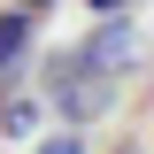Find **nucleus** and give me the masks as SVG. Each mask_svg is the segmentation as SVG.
I'll return each mask as SVG.
<instances>
[{
	"label": "nucleus",
	"mask_w": 154,
	"mask_h": 154,
	"mask_svg": "<svg viewBox=\"0 0 154 154\" xmlns=\"http://www.w3.org/2000/svg\"><path fill=\"white\" fill-rule=\"evenodd\" d=\"M123 62H131V23L123 16H100V31L85 38V46H69V54L46 62V108L62 116V123H93V116L116 108V77H123Z\"/></svg>",
	"instance_id": "nucleus-1"
},
{
	"label": "nucleus",
	"mask_w": 154,
	"mask_h": 154,
	"mask_svg": "<svg viewBox=\"0 0 154 154\" xmlns=\"http://www.w3.org/2000/svg\"><path fill=\"white\" fill-rule=\"evenodd\" d=\"M31 38H38V16H23V8H0V93L16 85L23 54H31Z\"/></svg>",
	"instance_id": "nucleus-2"
},
{
	"label": "nucleus",
	"mask_w": 154,
	"mask_h": 154,
	"mask_svg": "<svg viewBox=\"0 0 154 154\" xmlns=\"http://www.w3.org/2000/svg\"><path fill=\"white\" fill-rule=\"evenodd\" d=\"M31 116H38L31 100H8V108H0V131H8V139H23V131H31Z\"/></svg>",
	"instance_id": "nucleus-3"
},
{
	"label": "nucleus",
	"mask_w": 154,
	"mask_h": 154,
	"mask_svg": "<svg viewBox=\"0 0 154 154\" xmlns=\"http://www.w3.org/2000/svg\"><path fill=\"white\" fill-rule=\"evenodd\" d=\"M38 154H85V139H77V123H62V131L38 139Z\"/></svg>",
	"instance_id": "nucleus-4"
},
{
	"label": "nucleus",
	"mask_w": 154,
	"mask_h": 154,
	"mask_svg": "<svg viewBox=\"0 0 154 154\" xmlns=\"http://www.w3.org/2000/svg\"><path fill=\"white\" fill-rule=\"evenodd\" d=\"M8 8H23V16H54L62 0H8Z\"/></svg>",
	"instance_id": "nucleus-5"
},
{
	"label": "nucleus",
	"mask_w": 154,
	"mask_h": 154,
	"mask_svg": "<svg viewBox=\"0 0 154 154\" xmlns=\"http://www.w3.org/2000/svg\"><path fill=\"white\" fill-rule=\"evenodd\" d=\"M85 8H93V16H123L131 0H85Z\"/></svg>",
	"instance_id": "nucleus-6"
}]
</instances>
